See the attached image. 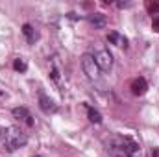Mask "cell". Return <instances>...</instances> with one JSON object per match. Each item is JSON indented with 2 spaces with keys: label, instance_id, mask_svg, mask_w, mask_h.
Wrapping results in <instances>:
<instances>
[{
  "label": "cell",
  "instance_id": "6da1fadb",
  "mask_svg": "<svg viewBox=\"0 0 159 157\" xmlns=\"http://www.w3.org/2000/svg\"><path fill=\"white\" fill-rule=\"evenodd\" d=\"M28 142V135L20 128H0V150L2 152H15L17 148Z\"/></svg>",
  "mask_w": 159,
  "mask_h": 157
},
{
  "label": "cell",
  "instance_id": "7a4b0ae2",
  "mask_svg": "<svg viewBox=\"0 0 159 157\" xmlns=\"http://www.w3.org/2000/svg\"><path fill=\"white\" fill-rule=\"evenodd\" d=\"M81 69H83V72L87 74V78L93 79V81L100 79V76H102V70H100V67L96 65L93 54H83V56H81Z\"/></svg>",
  "mask_w": 159,
  "mask_h": 157
},
{
  "label": "cell",
  "instance_id": "3957f363",
  "mask_svg": "<svg viewBox=\"0 0 159 157\" xmlns=\"http://www.w3.org/2000/svg\"><path fill=\"white\" fill-rule=\"evenodd\" d=\"M93 57H94L96 65L100 67V70H109V69L113 67V56H111V52L106 50V48L96 50V52L93 54Z\"/></svg>",
  "mask_w": 159,
  "mask_h": 157
},
{
  "label": "cell",
  "instance_id": "277c9868",
  "mask_svg": "<svg viewBox=\"0 0 159 157\" xmlns=\"http://www.w3.org/2000/svg\"><path fill=\"white\" fill-rule=\"evenodd\" d=\"M109 157H133V155L126 150L124 139L119 137V139H115V141L111 142V146H109Z\"/></svg>",
  "mask_w": 159,
  "mask_h": 157
},
{
  "label": "cell",
  "instance_id": "5b68a950",
  "mask_svg": "<svg viewBox=\"0 0 159 157\" xmlns=\"http://www.w3.org/2000/svg\"><path fill=\"white\" fill-rule=\"evenodd\" d=\"M39 107L46 113V115H50V113H56V111H57V105L54 104V100H52V98H48L44 92H41V94H39Z\"/></svg>",
  "mask_w": 159,
  "mask_h": 157
},
{
  "label": "cell",
  "instance_id": "8992f818",
  "mask_svg": "<svg viewBox=\"0 0 159 157\" xmlns=\"http://www.w3.org/2000/svg\"><path fill=\"white\" fill-rule=\"evenodd\" d=\"M13 117L17 120H20V122H24L26 126H34V118H32L30 111L26 107H15L13 109Z\"/></svg>",
  "mask_w": 159,
  "mask_h": 157
},
{
  "label": "cell",
  "instance_id": "52a82bcc",
  "mask_svg": "<svg viewBox=\"0 0 159 157\" xmlns=\"http://www.w3.org/2000/svg\"><path fill=\"white\" fill-rule=\"evenodd\" d=\"M146 91H148V83H146L144 78H135L131 81V92L135 96H143Z\"/></svg>",
  "mask_w": 159,
  "mask_h": 157
},
{
  "label": "cell",
  "instance_id": "ba28073f",
  "mask_svg": "<svg viewBox=\"0 0 159 157\" xmlns=\"http://www.w3.org/2000/svg\"><path fill=\"white\" fill-rule=\"evenodd\" d=\"M107 41L115 46H128V39L124 35H120L119 32H109L107 34Z\"/></svg>",
  "mask_w": 159,
  "mask_h": 157
},
{
  "label": "cell",
  "instance_id": "9c48e42d",
  "mask_svg": "<svg viewBox=\"0 0 159 157\" xmlns=\"http://www.w3.org/2000/svg\"><path fill=\"white\" fill-rule=\"evenodd\" d=\"M87 19L94 28H104L106 26V15H102V13H91V15H87Z\"/></svg>",
  "mask_w": 159,
  "mask_h": 157
},
{
  "label": "cell",
  "instance_id": "30bf717a",
  "mask_svg": "<svg viewBox=\"0 0 159 157\" xmlns=\"http://www.w3.org/2000/svg\"><path fill=\"white\" fill-rule=\"evenodd\" d=\"M22 34L26 35V39H28L30 44H34L35 41L39 39V34L34 30V26H32V24H24V26H22Z\"/></svg>",
  "mask_w": 159,
  "mask_h": 157
},
{
  "label": "cell",
  "instance_id": "8fae6325",
  "mask_svg": "<svg viewBox=\"0 0 159 157\" xmlns=\"http://www.w3.org/2000/svg\"><path fill=\"white\" fill-rule=\"evenodd\" d=\"M87 115H89V120H91L93 124H100V122H102V115H100L96 109H93V107H87Z\"/></svg>",
  "mask_w": 159,
  "mask_h": 157
},
{
  "label": "cell",
  "instance_id": "7c38bea8",
  "mask_svg": "<svg viewBox=\"0 0 159 157\" xmlns=\"http://www.w3.org/2000/svg\"><path fill=\"white\" fill-rule=\"evenodd\" d=\"M13 69H15L17 72H24V70L28 69V65H26V61H24V59H15V63H13Z\"/></svg>",
  "mask_w": 159,
  "mask_h": 157
},
{
  "label": "cell",
  "instance_id": "4fadbf2b",
  "mask_svg": "<svg viewBox=\"0 0 159 157\" xmlns=\"http://www.w3.org/2000/svg\"><path fill=\"white\" fill-rule=\"evenodd\" d=\"M146 9L150 15H157L159 13V2H148L146 4Z\"/></svg>",
  "mask_w": 159,
  "mask_h": 157
},
{
  "label": "cell",
  "instance_id": "5bb4252c",
  "mask_svg": "<svg viewBox=\"0 0 159 157\" xmlns=\"http://www.w3.org/2000/svg\"><path fill=\"white\" fill-rule=\"evenodd\" d=\"M152 26H154V30H156V32H159V15L156 17V19H154V22H152Z\"/></svg>",
  "mask_w": 159,
  "mask_h": 157
},
{
  "label": "cell",
  "instance_id": "9a60e30c",
  "mask_svg": "<svg viewBox=\"0 0 159 157\" xmlns=\"http://www.w3.org/2000/svg\"><path fill=\"white\" fill-rule=\"evenodd\" d=\"M152 157H159V148H154L152 150Z\"/></svg>",
  "mask_w": 159,
  "mask_h": 157
},
{
  "label": "cell",
  "instance_id": "2e32d148",
  "mask_svg": "<svg viewBox=\"0 0 159 157\" xmlns=\"http://www.w3.org/2000/svg\"><path fill=\"white\" fill-rule=\"evenodd\" d=\"M35 157H41V155H35Z\"/></svg>",
  "mask_w": 159,
  "mask_h": 157
}]
</instances>
